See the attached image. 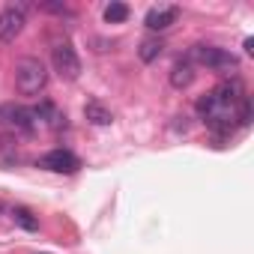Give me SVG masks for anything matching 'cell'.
I'll return each instance as SVG.
<instances>
[{
	"label": "cell",
	"instance_id": "cell-1",
	"mask_svg": "<svg viewBox=\"0 0 254 254\" xmlns=\"http://www.w3.org/2000/svg\"><path fill=\"white\" fill-rule=\"evenodd\" d=\"M48 84V69L36 57H21L15 63V90L21 96H39Z\"/></svg>",
	"mask_w": 254,
	"mask_h": 254
},
{
	"label": "cell",
	"instance_id": "cell-2",
	"mask_svg": "<svg viewBox=\"0 0 254 254\" xmlns=\"http://www.w3.org/2000/svg\"><path fill=\"white\" fill-rule=\"evenodd\" d=\"M191 60H197L200 66H206V69H212L218 75H233L236 66H239V60L230 51L218 48V45H194L191 48Z\"/></svg>",
	"mask_w": 254,
	"mask_h": 254
},
{
	"label": "cell",
	"instance_id": "cell-3",
	"mask_svg": "<svg viewBox=\"0 0 254 254\" xmlns=\"http://www.w3.org/2000/svg\"><path fill=\"white\" fill-rule=\"evenodd\" d=\"M24 24H27V9H24L21 3L3 6V9H0V42H3V45L15 42V39L21 36Z\"/></svg>",
	"mask_w": 254,
	"mask_h": 254
},
{
	"label": "cell",
	"instance_id": "cell-4",
	"mask_svg": "<svg viewBox=\"0 0 254 254\" xmlns=\"http://www.w3.org/2000/svg\"><path fill=\"white\" fill-rule=\"evenodd\" d=\"M51 63H54V72L66 81H75L81 75V60H78V54L69 42H57L51 48Z\"/></svg>",
	"mask_w": 254,
	"mask_h": 254
},
{
	"label": "cell",
	"instance_id": "cell-5",
	"mask_svg": "<svg viewBox=\"0 0 254 254\" xmlns=\"http://www.w3.org/2000/svg\"><path fill=\"white\" fill-rule=\"evenodd\" d=\"M36 168L51 171V174H75L81 168V159L75 153H69V150H51V153L36 159Z\"/></svg>",
	"mask_w": 254,
	"mask_h": 254
},
{
	"label": "cell",
	"instance_id": "cell-6",
	"mask_svg": "<svg viewBox=\"0 0 254 254\" xmlns=\"http://www.w3.org/2000/svg\"><path fill=\"white\" fill-rule=\"evenodd\" d=\"M0 117H6L3 123H6V126H12V129H18V132H33V126H36L33 114H30L27 108H18V105H6V108H0Z\"/></svg>",
	"mask_w": 254,
	"mask_h": 254
},
{
	"label": "cell",
	"instance_id": "cell-7",
	"mask_svg": "<svg viewBox=\"0 0 254 254\" xmlns=\"http://www.w3.org/2000/svg\"><path fill=\"white\" fill-rule=\"evenodd\" d=\"M177 18H180V9H177V6H153V9L147 12L144 24H147L150 30H168Z\"/></svg>",
	"mask_w": 254,
	"mask_h": 254
},
{
	"label": "cell",
	"instance_id": "cell-8",
	"mask_svg": "<svg viewBox=\"0 0 254 254\" xmlns=\"http://www.w3.org/2000/svg\"><path fill=\"white\" fill-rule=\"evenodd\" d=\"M191 81H194V66H191V60H180V63H174V69H171V87L186 90Z\"/></svg>",
	"mask_w": 254,
	"mask_h": 254
},
{
	"label": "cell",
	"instance_id": "cell-9",
	"mask_svg": "<svg viewBox=\"0 0 254 254\" xmlns=\"http://www.w3.org/2000/svg\"><path fill=\"white\" fill-rule=\"evenodd\" d=\"M84 117H87L93 126H111V123H114V114H111L102 102H96V99H90V102L84 105Z\"/></svg>",
	"mask_w": 254,
	"mask_h": 254
},
{
	"label": "cell",
	"instance_id": "cell-10",
	"mask_svg": "<svg viewBox=\"0 0 254 254\" xmlns=\"http://www.w3.org/2000/svg\"><path fill=\"white\" fill-rule=\"evenodd\" d=\"M30 114H33L36 123H45V126H51V129H60V120H66V117H60V111H57L51 102H42V105L33 108Z\"/></svg>",
	"mask_w": 254,
	"mask_h": 254
},
{
	"label": "cell",
	"instance_id": "cell-11",
	"mask_svg": "<svg viewBox=\"0 0 254 254\" xmlns=\"http://www.w3.org/2000/svg\"><path fill=\"white\" fill-rule=\"evenodd\" d=\"M12 221H15L18 227L30 230V233H33V230H39V218H36L27 206H15V209H12Z\"/></svg>",
	"mask_w": 254,
	"mask_h": 254
},
{
	"label": "cell",
	"instance_id": "cell-12",
	"mask_svg": "<svg viewBox=\"0 0 254 254\" xmlns=\"http://www.w3.org/2000/svg\"><path fill=\"white\" fill-rule=\"evenodd\" d=\"M162 48H165V42H162V39H144L138 54H141V60H144V63H153V60L162 54Z\"/></svg>",
	"mask_w": 254,
	"mask_h": 254
},
{
	"label": "cell",
	"instance_id": "cell-13",
	"mask_svg": "<svg viewBox=\"0 0 254 254\" xmlns=\"http://www.w3.org/2000/svg\"><path fill=\"white\" fill-rule=\"evenodd\" d=\"M126 18H129V6L126 3H108L105 6V21L108 24H123Z\"/></svg>",
	"mask_w": 254,
	"mask_h": 254
},
{
	"label": "cell",
	"instance_id": "cell-14",
	"mask_svg": "<svg viewBox=\"0 0 254 254\" xmlns=\"http://www.w3.org/2000/svg\"><path fill=\"white\" fill-rule=\"evenodd\" d=\"M0 212H3V206H0Z\"/></svg>",
	"mask_w": 254,
	"mask_h": 254
}]
</instances>
